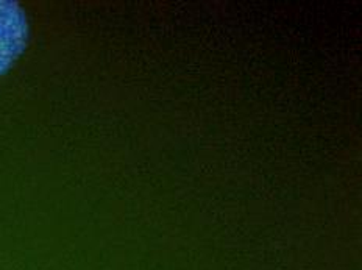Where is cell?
<instances>
[{
    "instance_id": "6da1fadb",
    "label": "cell",
    "mask_w": 362,
    "mask_h": 270,
    "mask_svg": "<svg viewBox=\"0 0 362 270\" xmlns=\"http://www.w3.org/2000/svg\"><path fill=\"white\" fill-rule=\"evenodd\" d=\"M30 25L14 0H0V77L8 72L28 46Z\"/></svg>"
}]
</instances>
